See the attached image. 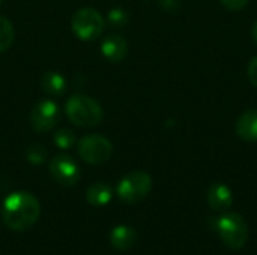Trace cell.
Wrapping results in <instances>:
<instances>
[{"label":"cell","mask_w":257,"mask_h":255,"mask_svg":"<svg viewBox=\"0 0 257 255\" xmlns=\"http://www.w3.org/2000/svg\"><path fill=\"white\" fill-rule=\"evenodd\" d=\"M108 21L114 27H125L128 24V21H130V15L122 8H113L108 12Z\"/></svg>","instance_id":"18"},{"label":"cell","mask_w":257,"mask_h":255,"mask_svg":"<svg viewBox=\"0 0 257 255\" xmlns=\"http://www.w3.org/2000/svg\"><path fill=\"white\" fill-rule=\"evenodd\" d=\"M65 111L68 119L81 128H92L102 122L104 110L98 101L87 95H74L66 101Z\"/></svg>","instance_id":"2"},{"label":"cell","mask_w":257,"mask_h":255,"mask_svg":"<svg viewBox=\"0 0 257 255\" xmlns=\"http://www.w3.org/2000/svg\"><path fill=\"white\" fill-rule=\"evenodd\" d=\"M152 189V177L146 171H133L120 179L116 192L126 204H137L143 201Z\"/></svg>","instance_id":"4"},{"label":"cell","mask_w":257,"mask_h":255,"mask_svg":"<svg viewBox=\"0 0 257 255\" xmlns=\"http://www.w3.org/2000/svg\"><path fill=\"white\" fill-rule=\"evenodd\" d=\"M60 120V110L56 102L50 99L39 101L30 113V126L36 132L51 131Z\"/></svg>","instance_id":"8"},{"label":"cell","mask_w":257,"mask_h":255,"mask_svg":"<svg viewBox=\"0 0 257 255\" xmlns=\"http://www.w3.org/2000/svg\"><path fill=\"white\" fill-rule=\"evenodd\" d=\"M208 204L215 212H226L233 204V194L230 188L224 183H214L206 194Z\"/></svg>","instance_id":"9"},{"label":"cell","mask_w":257,"mask_h":255,"mask_svg":"<svg viewBox=\"0 0 257 255\" xmlns=\"http://www.w3.org/2000/svg\"><path fill=\"white\" fill-rule=\"evenodd\" d=\"M251 36H253V41L257 44V20L253 24V29H251Z\"/></svg>","instance_id":"22"},{"label":"cell","mask_w":257,"mask_h":255,"mask_svg":"<svg viewBox=\"0 0 257 255\" xmlns=\"http://www.w3.org/2000/svg\"><path fill=\"white\" fill-rule=\"evenodd\" d=\"M214 228L221 240L232 249H241L248 240V225L236 212H227L214 219Z\"/></svg>","instance_id":"3"},{"label":"cell","mask_w":257,"mask_h":255,"mask_svg":"<svg viewBox=\"0 0 257 255\" xmlns=\"http://www.w3.org/2000/svg\"><path fill=\"white\" fill-rule=\"evenodd\" d=\"M0 2H2V0H0Z\"/></svg>","instance_id":"23"},{"label":"cell","mask_w":257,"mask_h":255,"mask_svg":"<svg viewBox=\"0 0 257 255\" xmlns=\"http://www.w3.org/2000/svg\"><path fill=\"white\" fill-rule=\"evenodd\" d=\"M160 5L169 12H176L181 6V0H160Z\"/></svg>","instance_id":"21"},{"label":"cell","mask_w":257,"mask_h":255,"mask_svg":"<svg viewBox=\"0 0 257 255\" xmlns=\"http://www.w3.org/2000/svg\"><path fill=\"white\" fill-rule=\"evenodd\" d=\"M26 158L32 165H41L48 158V150L42 144H32L26 150Z\"/></svg>","instance_id":"17"},{"label":"cell","mask_w":257,"mask_h":255,"mask_svg":"<svg viewBox=\"0 0 257 255\" xmlns=\"http://www.w3.org/2000/svg\"><path fill=\"white\" fill-rule=\"evenodd\" d=\"M15 39V29L14 24L6 18L0 15V54L8 51Z\"/></svg>","instance_id":"15"},{"label":"cell","mask_w":257,"mask_h":255,"mask_svg":"<svg viewBox=\"0 0 257 255\" xmlns=\"http://www.w3.org/2000/svg\"><path fill=\"white\" fill-rule=\"evenodd\" d=\"M247 77L250 80V83L253 86L257 87V56L251 59V62L248 63V68H247Z\"/></svg>","instance_id":"20"},{"label":"cell","mask_w":257,"mask_h":255,"mask_svg":"<svg viewBox=\"0 0 257 255\" xmlns=\"http://www.w3.org/2000/svg\"><path fill=\"white\" fill-rule=\"evenodd\" d=\"M53 141H54L56 147H59L62 150H68L75 144V135H74V132L71 129L62 128V129L56 131V134L53 137Z\"/></svg>","instance_id":"16"},{"label":"cell","mask_w":257,"mask_h":255,"mask_svg":"<svg viewBox=\"0 0 257 255\" xmlns=\"http://www.w3.org/2000/svg\"><path fill=\"white\" fill-rule=\"evenodd\" d=\"M137 242V233L128 225H117L110 233V245L117 251H128Z\"/></svg>","instance_id":"12"},{"label":"cell","mask_w":257,"mask_h":255,"mask_svg":"<svg viewBox=\"0 0 257 255\" xmlns=\"http://www.w3.org/2000/svg\"><path fill=\"white\" fill-rule=\"evenodd\" d=\"M235 131L244 141H257V110L253 108L244 111L236 120Z\"/></svg>","instance_id":"11"},{"label":"cell","mask_w":257,"mask_h":255,"mask_svg":"<svg viewBox=\"0 0 257 255\" xmlns=\"http://www.w3.org/2000/svg\"><path fill=\"white\" fill-rule=\"evenodd\" d=\"M101 51H102V56L107 60H110L113 63H117V62H122L126 57V54H128V42L120 35H108L102 41Z\"/></svg>","instance_id":"10"},{"label":"cell","mask_w":257,"mask_h":255,"mask_svg":"<svg viewBox=\"0 0 257 255\" xmlns=\"http://www.w3.org/2000/svg\"><path fill=\"white\" fill-rule=\"evenodd\" d=\"M50 174L62 186H74L81 177L78 164L69 155H56L50 161Z\"/></svg>","instance_id":"7"},{"label":"cell","mask_w":257,"mask_h":255,"mask_svg":"<svg viewBox=\"0 0 257 255\" xmlns=\"http://www.w3.org/2000/svg\"><path fill=\"white\" fill-rule=\"evenodd\" d=\"M220 2L229 11H241L248 5L250 0H220Z\"/></svg>","instance_id":"19"},{"label":"cell","mask_w":257,"mask_h":255,"mask_svg":"<svg viewBox=\"0 0 257 255\" xmlns=\"http://www.w3.org/2000/svg\"><path fill=\"white\" fill-rule=\"evenodd\" d=\"M2 221L14 231H26L32 228L41 215V204L38 198L26 191L9 194L2 204Z\"/></svg>","instance_id":"1"},{"label":"cell","mask_w":257,"mask_h":255,"mask_svg":"<svg viewBox=\"0 0 257 255\" xmlns=\"http://www.w3.org/2000/svg\"><path fill=\"white\" fill-rule=\"evenodd\" d=\"M41 86L50 96H60L66 90V80L60 72L48 71L41 78Z\"/></svg>","instance_id":"14"},{"label":"cell","mask_w":257,"mask_h":255,"mask_svg":"<svg viewBox=\"0 0 257 255\" xmlns=\"http://www.w3.org/2000/svg\"><path fill=\"white\" fill-rule=\"evenodd\" d=\"M71 29L78 39L95 41L104 33L105 20L96 9L81 8L72 15Z\"/></svg>","instance_id":"5"},{"label":"cell","mask_w":257,"mask_h":255,"mask_svg":"<svg viewBox=\"0 0 257 255\" xmlns=\"http://www.w3.org/2000/svg\"><path fill=\"white\" fill-rule=\"evenodd\" d=\"M77 152L84 162L92 165H99L111 158L113 144L104 135L89 134L80 138L77 144Z\"/></svg>","instance_id":"6"},{"label":"cell","mask_w":257,"mask_h":255,"mask_svg":"<svg viewBox=\"0 0 257 255\" xmlns=\"http://www.w3.org/2000/svg\"><path fill=\"white\" fill-rule=\"evenodd\" d=\"M111 198H113V189L110 185H107L104 182H96V183L90 185L86 191L87 203L95 207L108 204L111 201Z\"/></svg>","instance_id":"13"}]
</instances>
